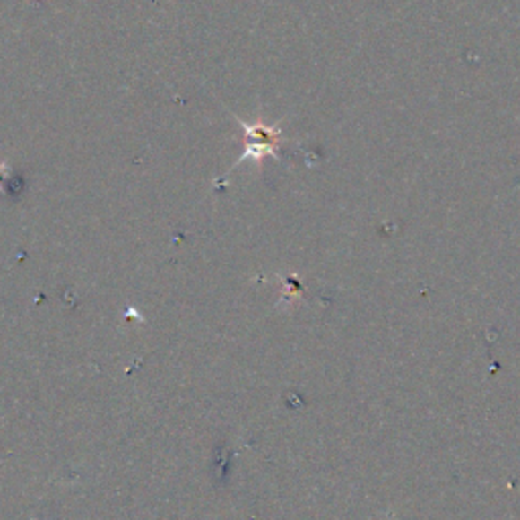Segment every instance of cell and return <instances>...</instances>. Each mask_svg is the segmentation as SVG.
Listing matches in <instances>:
<instances>
[{
	"instance_id": "1",
	"label": "cell",
	"mask_w": 520,
	"mask_h": 520,
	"mask_svg": "<svg viewBox=\"0 0 520 520\" xmlns=\"http://www.w3.org/2000/svg\"><path fill=\"white\" fill-rule=\"evenodd\" d=\"M240 122V126L244 128V141H247V147H244L242 155L236 159V163L230 167V171L236 165H242L244 160H252L256 165V169L263 167L264 159H277V151L282 139V128L281 125H269L263 118H256L252 122H244L240 118H236Z\"/></svg>"
},
{
	"instance_id": "2",
	"label": "cell",
	"mask_w": 520,
	"mask_h": 520,
	"mask_svg": "<svg viewBox=\"0 0 520 520\" xmlns=\"http://www.w3.org/2000/svg\"><path fill=\"white\" fill-rule=\"evenodd\" d=\"M6 173H9V165L6 163H0V189H4V179H6Z\"/></svg>"
}]
</instances>
